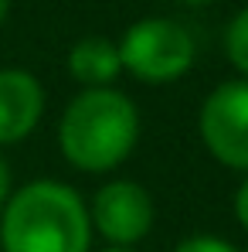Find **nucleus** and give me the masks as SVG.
<instances>
[{"label":"nucleus","instance_id":"nucleus-1","mask_svg":"<svg viewBox=\"0 0 248 252\" xmlns=\"http://www.w3.org/2000/svg\"><path fill=\"white\" fill-rule=\"evenodd\" d=\"M92 218L65 181H28L0 208V252H88Z\"/></svg>","mask_w":248,"mask_h":252},{"label":"nucleus","instance_id":"nucleus-2","mask_svg":"<svg viewBox=\"0 0 248 252\" xmlns=\"http://www.w3.org/2000/svg\"><path fill=\"white\" fill-rule=\"evenodd\" d=\"M139 109L119 89H82L58 120V150L82 174H109L139 143Z\"/></svg>","mask_w":248,"mask_h":252},{"label":"nucleus","instance_id":"nucleus-3","mask_svg":"<svg viewBox=\"0 0 248 252\" xmlns=\"http://www.w3.org/2000/svg\"><path fill=\"white\" fill-rule=\"evenodd\" d=\"M197 44L180 21L170 17H143L129 24L119 41V62L136 82L170 85L184 79L194 65Z\"/></svg>","mask_w":248,"mask_h":252},{"label":"nucleus","instance_id":"nucleus-4","mask_svg":"<svg viewBox=\"0 0 248 252\" xmlns=\"http://www.w3.org/2000/svg\"><path fill=\"white\" fill-rule=\"evenodd\" d=\"M197 129L207 154L228 170L248 174V82L228 79L207 92Z\"/></svg>","mask_w":248,"mask_h":252},{"label":"nucleus","instance_id":"nucleus-5","mask_svg":"<svg viewBox=\"0 0 248 252\" xmlns=\"http://www.w3.org/2000/svg\"><path fill=\"white\" fill-rule=\"evenodd\" d=\"M88 218H92V228L116 249H133L136 242H143L153 228V198L150 191L139 184V181H129V177H116L109 184H102L95 194H92V205H88Z\"/></svg>","mask_w":248,"mask_h":252},{"label":"nucleus","instance_id":"nucleus-6","mask_svg":"<svg viewBox=\"0 0 248 252\" xmlns=\"http://www.w3.org/2000/svg\"><path fill=\"white\" fill-rule=\"evenodd\" d=\"M44 116V85L24 68H0V147L24 143Z\"/></svg>","mask_w":248,"mask_h":252},{"label":"nucleus","instance_id":"nucleus-7","mask_svg":"<svg viewBox=\"0 0 248 252\" xmlns=\"http://www.w3.org/2000/svg\"><path fill=\"white\" fill-rule=\"evenodd\" d=\"M68 75L82 89H109L119 79L123 62H119V44L102 38V34H85L72 44L68 58Z\"/></svg>","mask_w":248,"mask_h":252},{"label":"nucleus","instance_id":"nucleus-8","mask_svg":"<svg viewBox=\"0 0 248 252\" xmlns=\"http://www.w3.org/2000/svg\"><path fill=\"white\" fill-rule=\"evenodd\" d=\"M224 55L235 72L248 82V7H242L224 28Z\"/></svg>","mask_w":248,"mask_h":252},{"label":"nucleus","instance_id":"nucleus-9","mask_svg":"<svg viewBox=\"0 0 248 252\" xmlns=\"http://www.w3.org/2000/svg\"><path fill=\"white\" fill-rule=\"evenodd\" d=\"M173 252H242V249L221 235H187L184 242H177Z\"/></svg>","mask_w":248,"mask_h":252},{"label":"nucleus","instance_id":"nucleus-10","mask_svg":"<svg viewBox=\"0 0 248 252\" xmlns=\"http://www.w3.org/2000/svg\"><path fill=\"white\" fill-rule=\"evenodd\" d=\"M235 218H238V225L248 232V174L242 177V184L235 191Z\"/></svg>","mask_w":248,"mask_h":252},{"label":"nucleus","instance_id":"nucleus-11","mask_svg":"<svg viewBox=\"0 0 248 252\" xmlns=\"http://www.w3.org/2000/svg\"><path fill=\"white\" fill-rule=\"evenodd\" d=\"M7 198H10V167H7V160L0 157V208L7 205Z\"/></svg>","mask_w":248,"mask_h":252},{"label":"nucleus","instance_id":"nucleus-12","mask_svg":"<svg viewBox=\"0 0 248 252\" xmlns=\"http://www.w3.org/2000/svg\"><path fill=\"white\" fill-rule=\"evenodd\" d=\"M7 10H10V0H0V24L7 21Z\"/></svg>","mask_w":248,"mask_h":252},{"label":"nucleus","instance_id":"nucleus-13","mask_svg":"<svg viewBox=\"0 0 248 252\" xmlns=\"http://www.w3.org/2000/svg\"><path fill=\"white\" fill-rule=\"evenodd\" d=\"M177 3H187V7H201V3H214V0H177Z\"/></svg>","mask_w":248,"mask_h":252},{"label":"nucleus","instance_id":"nucleus-14","mask_svg":"<svg viewBox=\"0 0 248 252\" xmlns=\"http://www.w3.org/2000/svg\"><path fill=\"white\" fill-rule=\"evenodd\" d=\"M102 252H136V249H116V246H109V249H102Z\"/></svg>","mask_w":248,"mask_h":252}]
</instances>
